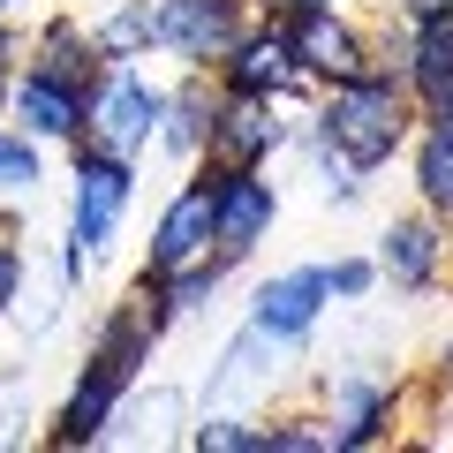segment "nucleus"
I'll use <instances>...</instances> for the list:
<instances>
[{
	"instance_id": "nucleus-1",
	"label": "nucleus",
	"mask_w": 453,
	"mask_h": 453,
	"mask_svg": "<svg viewBox=\"0 0 453 453\" xmlns=\"http://www.w3.org/2000/svg\"><path fill=\"white\" fill-rule=\"evenodd\" d=\"M408 121H416L408 91L386 76V68H371V76H348V83L325 91V106H318V151H333V159L356 166V174H378V166L401 151Z\"/></svg>"
},
{
	"instance_id": "nucleus-16",
	"label": "nucleus",
	"mask_w": 453,
	"mask_h": 453,
	"mask_svg": "<svg viewBox=\"0 0 453 453\" xmlns=\"http://www.w3.org/2000/svg\"><path fill=\"white\" fill-rule=\"evenodd\" d=\"M31 68H46V76H61V83H76V91H91L98 76H106V53L91 46V31L83 23H46V38H38V53H31Z\"/></svg>"
},
{
	"instance_id": "nucleus-23",
	"label": "nucleus",
	"mask_w": 453,
	"mask_h": 453,
	"mask_svg": "<svg viewBox=\"0 0 453 453\" xmlns=\"http://www.w3.org/2000/svg\"><path fill=\"white\" fill-rule=\"evenodd\" d=\"M431 378H438V393H453V340L438 348V371H431Z\"/></svg>"
},
{
	"instance_id": "nucleus-6",
	"label": "nucleus",
	"mask_w": 453,
	"mask_h": 453,
	"mask_svg": "<svg viewBox=\"0 0 453 453\" xmlns=\"http://www.w3.org/2000/svg\"><path fill=\"white\" fill-rule=\"evenodd\" d=\"M288 46L295 61H303L310 83H348V76H371V46H363V31L348 23V8H303V16H288Z\"/></svg>"
},
{
	"instance_id": "nucleus-26",
	"label": "nucleus",
	"mask_w": 453,
	"mask_h": 453,
	"mask_svg": "<svg viewBox=\"0 0 453 453\" xmlns=\"http://www.w3.org/2000/svg\"><path fill=\"white\" fill-rule=\"evenodd\" d=\"M8 53H16V38H8V23H0V76H8Z\"/></svg>"
},
{
	"instance_id": "nucleus-9",
	"label": "nucleus",
	"mask_w": 453,
	"mask_h": 453,
	"mask_svg": "<svg viewBox=\"0 0 453 453\" xmlns=\"http://www.w3.org/2000/svg\"><path fill=\"white\" fill-rule=\"evenodd\" d=\"M136 371H121V363L91 356V371L76 378V393H68V408L53 416V446L76 453V446H98V438L113 431V416H121V401H129Z\"/></svg>"
},
{
	"instance_id": "nucleus-13",
	"label": "nucleus",
	"mask_w": 453,
	"mask_h": 453,
	"mask_svg": "<svg viewBox=\"0 0 453 453\" xmlns=\"http://www.w3.org/2000/svg\"><path fill=\"white\" fill-rule=\"evenodd\" d=\"M438 265H446V219H431V211L393 219L386 234H378V273H386L401 295H423L438 280Z\"/></svg>"
},
{
	"instance_id": "nucleus-4",
	"label": "nucleus",
	"mask_w": 453,
	"mask_h": 453,
	"mask_svg": "<svg viewBox=\"0 0 453 453\" xmlns=\"http://www.w3.org/2000/svg\"><path fill=\"white\" fill-rule=\"evenodd\" d=\"M129 159H113V151L83 144L76 151V211H68V250L76 257H106L113 234H121V211H129Z\"/></svg>"
},
{
	"instance_id": "nucleus-20",
	"label": "nucleus",
	"mask_w": 453,
	"mask_h": 453,
	"mask_svg": "<svg viewBox=\"0 0 453 453\" xmlns=\"http://www.w3.org/2000/svg\"><path fill=\"white\" fill-rule=\"evenodd\" d=\"M46 166H38V144L31 136H8L0 129V189H38Z\"/></svg>"
},
{
	"instance_id": "nucleus-22",
	"label": "nucleus",
	"mask_w": 453,
	"mask_h": 453,
	"mask_svg": "<svg viewBox=\"0 0 453 453\" xmlns=\"http://www.w3.org/2000/svg\"><path fill=\"white\" fill-rule=\"evenodd\" d=\"M23 295V250L16 242H0V318H8V303Z\"/></svg>"
},
{
	"instance_id": "nucleus-12",
	"label": "nucleus",
	"mask_w": 453,
	"mask_h": 453,
	"mask_svg": "<svg viewBox=\"0 0 453 453\" xmlns=\"http://www.w3.org/2000/svg\"><path fill=\"white\" fill-rule=\"evenodd\" d=\"M325 303H333V280H325V265H295V273H280V280H265V288H257V310H250V325L295 348V340L318 325V310H325Z\"/></svg>"
},
{
	"instance_id": "nucleus-17",
	"label": "nucleus",
	"mask_w": 453,
	"mask_h": 453,
	"mask_svg": "<svg viewBox=\"0 0 453 453\" xmlns=\"http://www.w3.org/2000/svg\"><path fill=\"white\" fill-rule=\"evenodd\" d=\"M211 106H219V98H211L204 83H181V91H166V106H159V144L174 151V159H196V151H204V136H211Z\"/></svg>"
},
{
	"instance_id": "nucleus-25",
	"label": "nucleus",
	"mask_w": 453,
	"mask_h": 453,
	"mask_svg": "<svg viewBox=\"0 0 453 453\" xmlns=\"http://www.w3.org/2000/svg\"><path fill=\"white\" fill-rule=\"evenodd\" d=\"M288 16H303V8H348V0H280Z\"/></svg>"
},
{
	"instance_id": "nucleus-10",
	"label": "nucleus",
	"mask_w": 453,
	"mask_h": 453,
	"mask_svg": "<svg viewBox=\"0 0 453 453\" xmlns=\"http://www.w3.org/2000/svg\"><path fill=\"white\" fill-rule=\"evenodd\" d=\"M83 98L91 91L46 76V68H31V76L8 83V113L23 121V136H46V144H83Z\"/></svg>"
},
{
	"instance_id": "nucleus-27",
	"label": "nucleus",
	"mask_w": 453,
	"mask_h": 453,
	"mask_svg": "<svg viewBox=\"0 0 453 453\" xmlns=\"http://www.w3.org/2000/svg\"><path fill=\"white\" fill-rule=\"evenodd\" d=\"M431 113H446V121H453V91H446V98H438V106H431Z\"/></svg>"
},
{
	"instance_id": "nucleus-3",
	"label": "nucleus",
	"mask_w": 453,
	"mask_h": 453,
	"mask_svg": "<svg viewBox=\"0 0 453 453\" xmlns=\"http://www.w3.org/2000/svg\"><path fill=\"white\" fill-rule=\"evenodd\" d=\"M159 106H166V91L121 61L113 76H98V83H91V98H83L91 144H98V151H113V159H136V151L159 136Z\"/></svg>"
},
{
	"instance_id": "nucleus-29",
	"label": "nucleus",
	"mask_w": 453,
	"mask_h": 453,
	"mask_svg": "<svg viewBox=\"0 0 453 453\" xmlns=\"http://www.w3.org/2000/svg\"><path fill=\"white\" fill-rule=\"evenodd\" d=\"M0 113H8V76H0Z\"/></svg>"
},
{
	"instance_id": "nucleus-8",
	"label": "nucleus",
	"mask_w": 453,
	"mask_h": 453,
	"mask_svg": "<svg viewBox=\"0 0 453 453\" xmlns=\"http://www.w3.org/2000/svg\"><path fill=\"white\" fill-rule=\"evenodd\" d=\"M280 144H288V121L273 113V98L226 91L219 106H211V136H204V151H211L219 166H265Z\"/></svg>"
},
{
	"instance_id": "nucleus-7",
	"label": "nucleus",
	"mask_w": 453,
	"mask_h": 453,
	"mask_svg": "<svg viewBox=\"0 0 453 453\" xmlns=\"http://www.w3.org/2000/svg\"><path fill=\"white\" fill-rule=\"evenodd\" d=\"M219 83L226 91H250V98H288V91H303V61H295V46H288V23H250L234 46L219 53Z\"/></svg>"
},
{
	"instance_id": "nucleus-19",
	"label": "nucleus",
	"mask_w": 453,
	"mask_h": 453,
	"mask_svg": "<svg viewBox=\"0 0 453 453\" xmlns=\"http://www.w3.org/2000/svg\"><path fill=\"white\" fill-rule=\"evenodd\" d=\"M189 446H204V453H273V431L250 423V416H234V408H219V416H204L189 431Z\"/></svg>"
},
{
	"instance_id": "nucleus-18",
	"label": "nucleus",
	"mask_w": 453,
	"mask_h": 453,
	"mask_svg": "<svg viewBox=\"0 0 453 453\" xmlns=\"http://www.w3.org/2000/svg\"><path fill=\"white\" fill-rule=\"evenodd\" d=\"M416 189L431 204V219H453V121L431 113V129L416 136Z\"/></svg>"
},
{
	"instance_id": "nucleus-14",
	"label": "nucleus",
	"mask_w": 453,
	"mask_h": 453,
	"mask_svg": "<svg viewBox=\"0 0 453 453\" xmlns=\"http://www.w3.org/2000/svg\"><path fill=\"white\" fill-rule=\"evenodd\" d=\"M401 91L423 113L453 91V8L446 16H408V53H401Z\"/></svg>"
},
{
	"instance_id": "nucleus-24",
	"label": "nucleus",
	"mask_w": 453,
	"mask_h": 453,
	"mask_svg": "<svg viewBox=\"0 0 453 453\" xmlns=\"http://www.w3.org/2000/svg\"><path fill=\"white\" fill-rule=\"evenodd\" d=\"M453 0H401V16H446Z\"/></svg>"
},
{
	"instance_id": "nucleus-21",
	"label": "nucleus",
	"mask_w": 453,
	"mask_h": 453,
	"mask_svg": "<svg viewBox=\"0 0 453 453\" xmlns=\"http://www.w3.org/2000/svg\"><path fill=\"white\" fill-rule=\"evenodd\" d=\"M325 280H333V295H348V303H356V295H371V288H378V265H371V257H340Z\"/></svg>"
},
{
	"instance_id": "nucleus-11",
	"label": "nucleus",
	"mask_w": 453,
	"mask_h": 453,
	"mask_svg": "<svg viewBox=\"0 0 453 453\" xmlns=\"http://www.w3.org/2000/svg\"><path fill=\"white\" fill-rule=\"evenodd\" d=\"M196 257H211V181L204 174H196L189 189H174V204L159 211L144 273H181V265H196Z\"/></svg>"
},
{
	"instance_id": "nucleus-5",
	"label": "nucleus",
	"mask_w": 453,
	"mask_h": 453,
	"mask_svg": "<svg viewBox=\"0 0 453 453\" xmlns=\"http://www.w3.org/2000/svg\"><path fill=\"white\" fill-rule=\"evenodd\" d=\"M211 242H219V265H242L250 250L273 234L280 219V189L257 174V166H211Z\"/></svg>"
},
{
	"instance_id": "nucleus-15",
	"label": "nucleus",
	"mask_w": 453,
	"mask_h": 453,
	"mask_svg": "<svg viewBox=\"0 0 453 453\" xmlns=\"http://www.w3.org/2000/svg\"><path fill=\"white\" fill-rule=\"evenodd\" d=\"M393 423V393L371 386V378H340L333 386V446L356 453V446H378Z\"/></svg>"
},
{
	"instance_id": "nucleus-2",
	"label": "nucleus",
	"mask_w": 453,
	"mask_h": 453,
	"mask_svg": "<svg viewBox=\"0 0 453 453\" xmlns=\"http://www.w3.org/2000/svg\"><path fill=\"white\" fill-rule=\"evenodd\" d=\"M136 23H144V53L159 46L204 68L250 31V0H136Z\"/></svg>"
},
{
	"instance_id": "nucleus-28",
	"label": "nucleus",
	"mask_w": 453,
	"mask_h": 453,
	"mask_svg": "<svg viewBox=\"0 0 453 453\" xmlns=\"http://www.w3.org/2000/svg\"><path fill=\"white\" fill-rule=\"evenodd\" d=\"M8 8H31V0H0V16H8Z\"/></svg>"
}]
</instances>
